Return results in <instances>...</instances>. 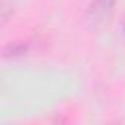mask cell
Here are the masks:
<instances>
[{"mask_svg": "<svg viewBox=\"0 0 125 125\" xmlns=\"http://www.w3.org/2000/svg\"><path fill=\"white\" fill-rule=\"evenodd\" d=\"M115 6V0H93L88 6V15L96 21H104L109 18Z\"/></svg>", "mask_w": 125, "mask_h": 125, "instance_id": "obj_1", "label": "cell"}, {"mask_svg": "<svg viewBox=\"0 0 125 125\" xmlns=\"http://www.w3.org/2000/svg\"><path fill=\"white\" fill-rule=\"evenodd\" d=\"M28 49H30L28 41H13L3 49V54L5 57H21L28 53Z\"/></svg>", "mask_w": 125, "mask_h": 125, "instance_id": "obj_2", "label": "cell"}, {"mask_svg": "<svg viewBox=\"0 0 125 125\" xmlns=\"http://www.w3.org/2000/svg\"><path fill=\"white\" fill-rule=\"evenodd\" d=\"M121 30H122V34L125 35V15L122 18V22H121Z\"/></svg>", "mask_w": 125, "mask_h": 125, "instance_id": "obj_3", "label": "cell"}]
</instances>
